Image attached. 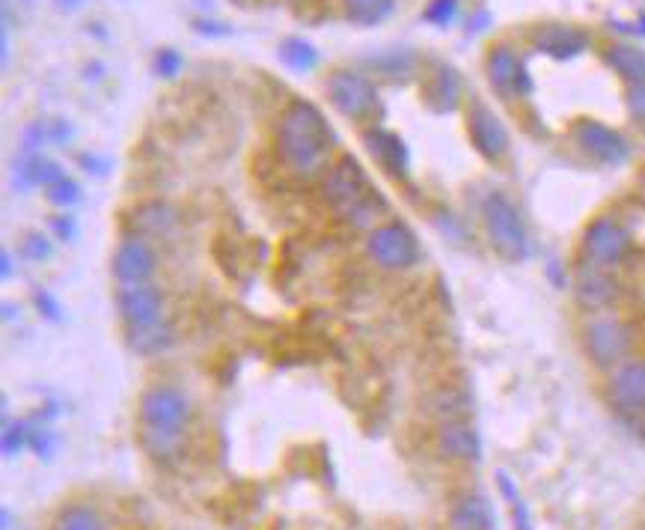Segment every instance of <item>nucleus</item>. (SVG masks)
<instances>
[{
    "label": "nucleus",
    "mask_w": 645,
    "mask_h": 530,
    "mask_svg": "<svg viewBox=\"0 0 645 530\" xmlns=\"http://www.w3.org/2000/svg\"><path fill=\"white\" fill-rule=\"evenodd\" d=\"M333 146V128L307 99H292L276 125V153L295 173H313Z\"/></svg>",
    "instance_id": "nucleus-1"
},
{
    "label": "nucleus",
    "mask_w": 645,
    "mask_h": 530,
    "mask_svg": "<svg viewBox=\"0 0 645 530\" xmlns=\"http://www.w3.org/2000/svg\"><path fill=\"white\" fill-rule=\"evenodd\" d=\"M191 417V403L176 387H149L140 396V424H144V448L155 459L170 456L182 438V429Z\"/></svg>",
    "instance_id": "nucleus-2"
},
{
    "label": "nucleus",
    "mask_w": 645,
    "mask_h": 530,
    "mask_svg": "<svg viewBox=\"0 0 645 530\" xmlns=\"http://www.w3.org/2000/svg\"><path fill=\"white\" fill-rule=\"evenodd\" d=\"M325 194H328L330 206L349 221H363L387 208L381 191L372 185V179L366 177V170L354 156H342L330 167L328 179H325Z\"/></svg>",
    "instance_id": "nucleus-3"
},
{
    "label": "nucleus",
    "mask_w": 645,
    "mask_h": 530,
    "mask_svg": "<svg viewBox=\"0 0 645 530\" xmlns=\"http://www.w3.org/2000/svg\"><path fill=\"white\" fill-rule=\"evenodd\" d=\"M482 224H485L491 248L500 253L502 260L521 262L530 257V233H527V224H523L518 206L506 194L494 191V194L482 200Z\"/></svg>",
    "instance_id": "nucleus-4"
},
{
    "label": "nucleus",
    "mask_w": 645,
    "mask_h": 530,
    "mask_svg": "<svg viewBox=\"0 0 645 530\" xmlns=\"http://www.w3.org/2000/svg\"><path fill=\"white\" fill-rule=\"evenodd\" d=\"M328 99L351 123H366L378 114L381 95L378 87L369 81L366 75L351 72V69H339L328 78Z\"/></svg>",
    "instance_id": "nucleus-5"
},
{
    "label": "nucleus",
    "mask_w": 645,
    "mask_h": 530,
    "mask_svg": "<svg viewBox=\"0 0 645 530\" xmlns=\"http://www.w3.org/2000/svg\"><path fill=\"white\" fill-rule=\"evenodd\" d=\"M584 346L595 367L615 370L622 361H627L631 346H634V334H631V328H627L622 319L598 316V319H592V323L586 325Z\"/></svg>",
    "instance_id": "nucleus-6"
},
{
    "label": "nucleus",
    "mask_w": 645,
    "mask_h": 530,
    "mask_svg": "<svg viewBox=\"0 0 645 530\" xmlns=\"http://www.w3.org/2000/svg\"><path fill=\"white\" fill-rule=\"evenodd\" d=\"M369 257L378 262L381 269H410L414 262L420 260V241L410 233V227H405L399 221H389V224H381V227L372 229Z\"/></svg>",
    "instance_id": "nucleus-7"
},
{
    "label": "nucleus",
    "mask_w": 645,
    "mask_h": 530,
    "mask_svg": "<svg viewBox=\"0 0 645 530\" xmlns=\"http://www.w3.org/2000/svg\"><path fill=\"white\" fill-rule=\"evenodd\" d=\"M572 140L584 156H589L598 165H625L627 156H631L627 137L610 128V125L598 123V120H577L572 125Z\"/></svg>",
    "instance_id": "nucleus-8"
},
{
    "label": "nucleus",
    "mask_w": 645,
    "mask_h": 530,
    "mask_svg": "<svg viewBox=\"0 0 645 530\" xmlns=\"http://www.w3.org/2000/svg\"><path fill=\"white\" fill-rule=\"evenodd\" d=\"M631 233H627L615 218H595L584 233V262L601 266V269H615L625 260L631 250Z\"/></svg>",
    "instance_id": "nucleus-9"
},
{
    "label": "nucleus",
    "mask_w": 645,
    "mask_h": 530,
    "mask_svg": "<svg viewBox=\"0 0 645 530\" xmlns=\"http://www.w3.org/2000/svg\"><path fill=\"white\" fill-rule=\"evenodd\" d=\"M485 72H488V83L500 99H514V95H530L533 93V81L530 72L521 63V57L509 48V45H494L488 60H485Z\"/></svg>",
    "instance_id": "nucleus-10"
},
{
    "label": "nucleus",
    "mask_w": 645,
    "mask_h": 530,
    "mask_svg": "<svg viewBox=\"0 0 645 530\" xmlns=\"http://www.w3.org/2000/svg\"><path fill=\"white\" fill-rule=\"evenodd\" d=\"M467 135H471V144L476 146V153L485 161H500L509 153V132H506V125L479 99H473L471 108H467Z\"/></svg>",
    "instance_id": "nucleus-11"
},
{
    "label": "nucleus",
    "mask_w": 645,
    "mask_h": 530,
    "mask_svg": "<svg viewBox=\"0 0 645 530\" xmlns=\"http://www.w3.org/2000/svg\"><path fill=\"white\" fill-rule=\"evenodd\" d=\"M607 394L615 411L627 417L645 415V358H627L615 367Z\"/></svg>",
    "instance_id": "nucleus-12"
},
{
    "label": "nucleus",
    "mask_w": 645,
    "mask_h": 530,
    "mask_svg": "<svg viewBox=\"0 0 645 530\" xmlns=\"http://www.w3.org/2000/svg\"><path fill=\"white\" fill-rule=\"evenodd\" d=\"M116 307H120L125 328L134 331V328H149V325L161 323L165 298L149 283H134V286H123L116 292Z\"/></svg>",
    "instance_id": "nucleus-13"
},
{
    "label": "nucleus",
    "mask_w": 645,
    "mask_h": 530,
    "mask_svg": "<svg viewBox=\"0 0 645 530\" xmlns=\"http://www.w3.org/2000/svg\"><path fill=\"white\" fill-rule=\"evenodd\" d=\"M363 146H366L369 156L375 158V165H378L384 173H389L393 179H408V144H405L396 132H387V128H381V125H372V128L363 132Z\"/></svg>",
    "instance_id": "nucleus-14"
},
{
    "label": "nucleus",
    "mask_w": 645,
    "mask_h": 530,
    "mask_svg": "<svg viewBox=\"0 0 645 530\" xmlns=\"http://www.w3.org/2000/svg\"><path fill=\"white\" fill-rule=\"evenodd\" d=\"M533 48L553 60H574L589 48V33L574 24H542L533 31Z\"/></svg>",
    "instance_id": "nucleus-15"
},
{
    "label": "nucleus",
    "mask_w": 645,
    "mask_h": 530,
    "mask_svg": "<svg viewBox=\"0 0 645 530\" xmlns=\"http://www.w3.org/2000/svg\"><path fill=\"white\" fill-rule=\"evenodd\" d=\"M113 274L123 286L149 281L155 274V250L149 248V241L140 239V236L125 239L113 253Z\"/></svg>",
    "instance_id": "nucleus-16"
},
{
    "label": "nucleus",
    "mask_w": 645,
    "mask_h": 530,
    "mask_svg": "<svg viewBox=\"0 0 645 530\" xmlns=\"http://www.w3.org/2000/svg\"><path fill=\"white\" fill-rule=\"evenodd\" d=\"M422 102L431 114H452L461 102V75L446 63H438L422 83Z\"/></svg>",
    "instance_id": "nucleus-17"
},
{
    "label": "nucleus",
    "mask_w": 645,
    "mask_h": 530,
    "mask_svg": "<svg viewBox=\"0 0 645 530\" xmlns=\"http://www.w3.org/2000/svg\"><path fill=\"white\" fill-rule=\"evenodd\" d=\"M574 292H577V302L589 307V311H601V307H607L619 295L610 269H601V266H592V262H584L577 269Z\"/></svg>",
    "instance_id": "nucleus-18"
},
{
    "label": "nucleus",
    "mask_w": 645,
    "mask_h": 530,
    "mask_svg": "<svg viewBox=\"0 0 645 530\" xmlns=\"http://www.w3.org/2000/svg\"><path fill=\"white\" fill-rule=\"evenodd\" d=\"M438 450L446 459L459 462H479L482 459V438L479 432L464 424V420H446L438 432Z\"/></svg>",
    "instance_id": "nucleus-19"
},
{
    "label": "nucleus",
    "mask_w": 645,
    "mask_h": 530,
    "mask_svg": "<svg viewBox=\"0 0 645 530\" xmlns=\"http://www.w3.org/2000/svg\"><path fill=\"white\" fill-rule=\"evenodd\" d=\"M604 63L613 69L622 81H627V87L634 83H645V52L636 48V45H627V42H615V45H607L604 48Z\"/></svg>",
    "instance_id": "nucleus-20"
},
{
    "label": "nucleus",
    "mask_w": 645,
    "mask_h": 530,
    "mask_svg": "<svg viewBox=\"0 0 645 530\" xmlns=\"http://www.w3.org/2000/svg\"><path fill=\"white\" fill-rule=\"evenodd\" d=\"M276 57L280 63L286 66L288 72H313L318 66V48L304 36H286V40L280 42V48H276Z\"/></svg>",
    "instance_id": "nucleus-21"
},
{
    "label": "nucleus",
    "mask_w": 645,
    "mask_h": 530,
    "mask_svg": "<svg viewBox=\"0 0 645 530\" xmlns=\"http://www.w3.org/2000/svg\"><path fill=\"white\" fill-rule=\"evenodd\" d=\"M452 528L455 530H494V516L488 500L479 495H467L452 510Z\"/></svg>",
    "instance_id": "nucleus-22"
},
{
    "label": "nucleus",
    "mask_w": 645,
    "mask_h": 530,
    "mask_svg": "<svg viewBox=\"0 0 645 530\" xmlns=\"http://www.w3.org/2000/svg\"><path fill=\"white\" fill-rule=\"evenodd\" d=\"M346 19L358 27H375L381 21H387L396 10V0H342Z\"/></svg>",
    "instance_id": "nucleus-23"
},
{
    "label": "nucleus",
    "mask_w": 645,
    "mask_h": 530,
    "mask_svg": "<svg viewBox=\"0 0 645 530\" xmlns=\"http://www.w3.org/2000/svg\"><path fill=\"white\" fill-rule=\"evenodd\" d=\"M134 227L149 236H167L176 227V212L167 203H144L134 212Z\"/></svg>",
    "instance_id": "nucleus-24"
},
{
    "label": "nucleus",
    "mask_w": 645,
    "mask_h": 530,
    "mask_svg": "<svg viewBox=\"0 0 645 530\" xmlns=\"http://www.w3.org/2000/svg\"><path fill=\"white\" fill-rule=\"evenodd\" d=\"M170 343H173V331H170L165 323H155L149 325V328H134V331H128V346L140 354L165 352Z\"/></svg>",
    "instance_id": "nucleus-25"
},
{
    "label": "nucleus",
    "mask_w": 645,
    "mask_h": 530,
    "mask_svg": "<svg viewBox=\"0 0 645 530\" xmlns=\"http://www.w3.org/2000/svg\"><path fill=\"white\" fill-rule=\"evenodd\" d=\"M57 530H104V521L92 507L75 504V507H66V510L60 512Z\"/></svg>",
    "instance_id": "nucleus-26"
},
{
    "label": "nucleus",
    "mask_w": 645,
    "mask_h": 530,
    "mask_svg": "<svg viewBox=\"0 0 645 530\" xmlns=\"http://www.w3.org/2000/svg\"><path fill=\"white\" fill-rule=\"evenodd\" d=\"M31 429L33 427L27 420H7V424H3V438H0L3 456L12 459L19 456L24 448H31Z\"/></svg>",
    "instance_id": "nucleus-27"
},
{
    "label": "nucleus",
    "mask_w": 645,
    "mask_h": 530,
    "mask_svg": "<svg viewBox=\"0 0 645 530\" xmlns=\"http://www.w3.org/2000/svg\"><path fill=\"white\" fill-rule=\"evenodd\" d=\"M461 0H429V7L422 10V21H429L434 27H450L459 15Z\"/></svg>",
    "instance_id": "nucleus-28"
},
{
    "label": "nucleus",
    "mask_w": 645,
    "mask_h": 530,
    "mask_svg": "<svg viewBox=\"0 0 645 530\" xmlns=\"http://www.w3.org/2000/svg\"><path fill=\"white\" fill-rule=\"evenodd\" d=\"M45 194H48V203H54V206H75L78 200H81V185L75 182V179L63 177L57 179L54 185L45 188Z\"/></svg>",
    "instance_id": "nucleus-29"
},
{
    "label": "nucleus",
    "mask_w": 645,
    "mask_h": 530,
    "mask_svg": "<svg viewBox=\"0 0 645 530\" xmlns=\"http://www.w3.org/2000/svg\"><path fill=\"white\" fill-rule=\"evenodd\" d=\"M182 66H184V57L176 48H161V52L155 54V63H152V69L158 78H176V75L182 72Z\"/></svg>",
    "instance_id": "nucleus-30"
},
{
    "label": "nucleus",
    "mask_w": 645,
    "mask_h": 530,
    "mask_svg": "<svg viewBox=\"0 0 645 530\" xmlns=\"http://www.w3.org/2000/svg\"><path fill=\"white\" fill-rule=\"evenodd\" d=\"M57 448H60V438L54 436L52 429H45V427L31 429V450L36 453V456L52 459L54 453H57Z\"/></svg>",
    "instance_id": "nucleus-31"
},
{
    "label": "nucleus",
    "mask_w": 645,
    "mask_h": 530,
    "mask_svg": "<svg viewBox=\"0 0 645 530\" xmlns=\"http://www.w3.org/2000/svg\"><path fill=\"white\" fill-rule=\"evenodd\" d=\"M21 253L33 262L48 260V257H52V241L45 239L42 233H27L24 241H21Z\"/></svg>",
    "instance_id": "nucleus-32"
},
{
    "label": "nucleus",
    "mask_w": 645,
    "mask_h": 530,
    "mask_svg": "<svg viewBox=\"0 0 645 530\" xmlns=\"http://www.w3.org/2000/svg\"><path fill=\"white\" fill-rule=\"evenodd\" d=\"M627 114L634 116L636 123L645 128V83H634L627 87Z\"/></svg>",
    "instance_id": "nucleus-33"
},
{
    "label": "nucleus",
    "mask_w": 645,
    "mask_h": 530,
    "mask_svg": "<svg viewBox=\"0 0 645 530\" xmlns=\"http://www.w3.org/2000/svg\"><path fill=\"white\" fill-rule=\"evenodd\" d=\"M48 123H31L24 128V153H39L42 144H48Z\"/></svg>",
    "instance_id": "nucleus-34"
},
{
    "label": "nucleus",
    "mask_w": 645,
    "mask_h": 530,
    "mask_svg": "<svg viewBox=\"0 0 645 530\" xmlns=\"http://www.w3.org/2000/svg\"><path fill=\"white\" fill-rule=\"evenodd\" d=\"M375 66H381L387 75H396V72H405V69H410L414 66V54L408 52H393L387 54V57H381V60H372Z\"/></svg>",
    "instance_id": "nucleus-35"
},
{
    "label": "nucleus",
    "mask_w": 645,
    "mask_h": 530,
    "mask_svg": "<svg viewBox=\"0 0 645 530\" xmlns=\"http://www.w3.org/2000/svg\"><path fill=\"white\" fill-rule=\"evenodd\" d=\"M33 302H36V307H39V311L45 313V316H48L52 323H60V319H63V307H60V302L54 298L52 292H48V290H36V295H33Z\"/></svg>",
    "instance_id": "nucleus-36"
},
{
    "label": "nucleus",
    "mask_w": 645,
    "mask_h": 530,
    "mask_svg": "<svg viewBox=\"0 0 645 530\" xmlns=\"http://www.w3.org/2000/svg\"><path fill=\"white\" fill-rule=\"evenodd\" d=\"M78 165L87 170V173H95V177H104L111 170V158L108 156H95V153H81L78 156Z\"/></svg>",
    "instance_id": "nucleus-37"
},
{
    "label": "nucleus",
    "mask_w": 645,
    "mask_h": 530,
    "mask_svg": "<svg viewBox=\"0 0 645 530\" xmlns=\"http://www.w3.org/2000/svg\"><path fill=\"white\" fill-rule=\"evenodd\" d=\"M52 229H54V236H57V239H63V241H72L75 236H78L75 218H69V215H54Z\"/></svg>",
    "instance_id": "nucleus-38"
},
{
    "label": "nucleus",
    "mask_w": 645,
    "mask_h": 530,
    "mask_svg": "<svg viewBox=\"0 0 645 530\" xmlns=\"http://www.w3.org/2000/svg\"><path fill=\"white\" fill-rule=\"evenodd\" d=\"M194 31L203 33V36H229L233 27L224 24V21H212V19H196L194 21Z\"/></svg>",
    "instance_id": "nucleus-39"
},
{
    "label": "nucleus",
    "mask_w": 645,
    "mask_h": 530,
    "mask_svg": "<svg viewBox=\"0 0 645 530\" xmlns=\"http://www.w3.org/2000/svg\"><path fill=\"white\" fill-rule=\"evenodd\" d=\"M48 135H52V144H66L72 137V125L66 120H54V123H48Z\"/></svg>",
    "instance_id": "nucleus-40"
},
{
    "label": "nucleus",
    "mask_w": 645,
    "mask_h": 530,
    "mask_svg": "<svg viewBox=\"0 0 645 530\" xmlns=\"http://www.w3.org/2000/svg\"><path fill=\"white\" fill-rule=\"evenodd\" d=\"M0 274H3V278H12V253L10 250H3V253H0Z\"/></svg>",
    "instance_id": "nucleus-41"
},
{
    "label": "nucleus",
    "mask_w": 645,
    "mask_h": 530,
    "mask_svg": "<svg viewBox=\"0 0 645 530\" xmlns=\"http://www.w3.org/2000/svg\"><path fill=\"white\" fill-rule=\"evenodd\" d=\"M83 3H87V0H54V7H57V10H66V12L81 10Z\"/></svg>",
    "instance_id": "nucleus-42"
},
{
    "label": "nucleus",
    "mask_w": 645,
    "mask_h": 530,
    "mask_svg": "<svg viewBox=\"0 0 645 530\" xmlns=\"http://www.w3.org/2000/svg\"><path fill=\"white\" fill-rule=\"evenodd\" d=\"M3 530H12V512H10V507H3Z\"/></svg>",
    "instance_id": "nucleus-43"
},
{
    "label": "nucleus",
    "mask_w": 645,
    "mask_h": 530,
    "mask_svg": "<svg viewBox=\"0 0 645 530\" xmlns=\"http://www.w3.org/2000/svg\"><path fill=\"white\" fill-rule=\"evenodd\" d=\"M3 316H7V319H12V316H15V307H12V304H3Z\"/></svg>",
    "instance_id": "nucleus-44"
},
{
    "label": "nucleus",
    "mask_w": 645,
    "mask_h": 530,
    "mask_svg": "<svg viewBox=\"0 0 645 530\" xmlns=\"http://www.w3.org/2000/svg\"><path fill=\"white\" fill-rule=\"evenodd\" d=\"M640 194H643L645 200V167H643V173H640Z\"/></svg>",
    "instance_id": "nucleus-45"
}]
</instances>
